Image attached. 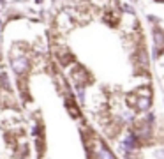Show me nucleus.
Segmentation results:
<instances>
[{
    "mask_svg": "<svg viewBox=\"0 0 164 159\" xmlns=\"http://www.w3.org/2000/svg\"><path fill=\"white\" fill-rule=\"evenodd\" d=\"M34 2H36V4H43L44 0H34Z\"/></svg>",
    "mask_w": 164,
    "mask_h": 159,
    "instance_id": "nucleus-3",
    "label": "nucleus"
},
{
    "mask_svg": "<svg viewBox=\"0 0 164 159\" xmlns=\"http://www.w3.org/2000/svg\"><path fill=\"white\" fill-rule=\"evenodd\" d=\"M4 58V50H2V43H0V60Z\"/></svg>",
    "mask_w": 164,
    "mask_h": 159,
    "instance_id": "nucleus-2",
    "label": "nucleus"
},
{
    "mask_svg": "<svg viewBox=\"0 0 164 159\" xmlns=\"http://www.w3.org/2000/svg\"><path fill=\"white\" fill-rule=\"evenodd\" d=\"M7 64L14 72L18 81H23L32 71L36 64L34 60V48L27 43H13L7 51Z\"/></svg>",
    "mask_w": 164,
    "mask_h": 159,
    "instance_id": "nucleus-1",
    "label": "nucleus"
}]
</instances>
